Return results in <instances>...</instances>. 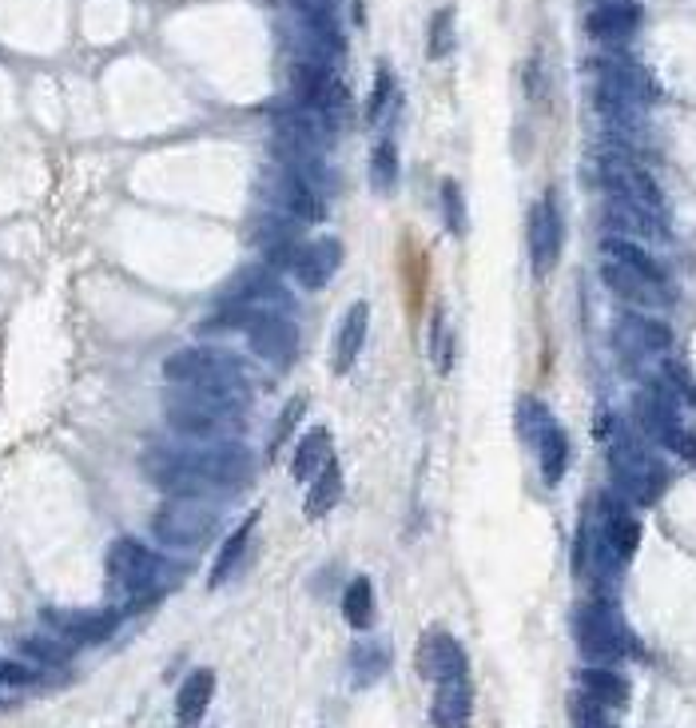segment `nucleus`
<instances>
[{
  "label": "nucleus",
  "instance_id": "f257e3e1",
  "mask_svg": "<svg viewBox=\"0 0 696 728\" xmlns=\"http://www.w3.org/2000/svg\"><path fill=\"white\" fill-rule=\"evenodd\" d=\"M601 187H605V215L621 239H652L669 243V208L657 180L625 151H605L601 156Z\"/></svg>",
  "mask_w": 696,
  "mask_h": 728
},
{
  "label": "nucleus",
  "instance_id": "f03ea898",
  "mask_svg": "<svg viewBox=\"0 0 696 728\" xmlns=\"http://www.w3.org/2000/svg\"><path fill=\"white\" fill-rule=\"evenodd\" d=\"M641 545V521L625 497L601 494L597 506H589L577 533V550H573V569L581 578L593 581H613L621 569L633 562Z\"/></svg>",
  "mask_w": 696,
  "mask_h": 728
},
{
  "label": "nucleus",
  "instance_id": "7ed1b4c3",
  "mask_svg": "<svg viewBox=\"0 0 696 728\" xmlns=\"http://www.w3.org/2000/svg\"><path fill=\"white\" fill-rule=\"evenodd\" d=\"M601 283L613 291L617 299L633 303L641 311H664L673 307L676 291L664 275V267L657 263V255H649L641 243L633 239H613L601 243Z\"/></svg>",
  "mask_w": 696,
  "mask_h": 728
},
{
  "label": "nucleus",
  "instance_id": "20e7f679",
  "mask_svg": "<svg viewBox=\"0 0 696 728\" xmlns=\"http://www.w3.org/2000/svg\"><path fill=\"white\" fill-rule=\"evenodd\" d=\"M247 403L251 398L172 386V394L163 398V418L175 434H187V439L199 442H223L247 422Z\"/></svg>",
  "mask_w": 696,
  "mask_h": 728
},
{
  "label": "nucleus",
  "instance_id": "39448f33",
  "mask_svg": "<svg viewBox=\"0 0 696 728\" xmlns=\"http://www.w3.org/2000/svg\"><path fill=\"white\" fill-rule=\"evenodd\" d=\"M652 100H657V84L641 64L625 57L593 60V104L609 124L637 127Z\"/></svg>",
  "mask_w": 696,
  "mask_h": 728
},
{
  "label": "nucleus",
  "instance_id": "423d86ee",
  "mask_svg": "<svg viewBox=\"0 0 696 728\" xmlns=\"http://www.w3.org/2000/svg\"><path fill=\"white\" fill-rule=\"evenodd\" d=\"M609 474H613V494L625 497L629 506H652L669 485V470L657 462V454L633 434V430H609Z\"/></svg>",
  "mask_w": 696,
  "mask_h": 728
},
{
  "label": "nucleus",
  "instance_id": "0eeeda50",
  "mask_svg": "<svg viewBox=\"0 0 696 728\" xmlns=\"http://www.w3.org/2000/svg\"><path fill=\"white\" fill-rule=\"evenodd\" d=\"M163 374L172 386H191V391H215L235 394V398H251V382H247L244 362L220 347H187L175 350L163 362Z\"/></svg>",
  "mask_w": 696,
  "mask_h": 728
},
{
  "label": "nucleus",
  "instance_id": "6e6552de",
  "mask_svg": "<svg viewBox=\"0 0 696 728\" xmlns=\"http://www.w3.org/2000/svg\"><path fill=\"white\" fill-rule=\"evenodd\" d=\"M633 418H637V430L649 442L664 446V451L685 458V462H696V434L685 427L676 391L669 382H649L637 394V403H633Z\"/></svg>",
  "mask_w": 696,
  "mask_h": 728
},
{
  "label": "nucleus",
  "instance_id": "1a4fd4ad",
  "mask_svg": "<svg viewBox=\"0 0 696 728\" xmlns=\"http://www.w3.org/2000/svg\"><path fill=\"white\" fill-rule=\"evenodd\" d=\"M573 637H577L581 657L589 661V665H613V661L637 653V641L629 633V625L621 621L613 602H605V597H593V602L577 605V613H573Z\"/></svg>",
  "mask_w": 696,
  "mask_h": 728
},
{
  "label": "nucleus",
  "instance_id": "9d476101",
  "mask_svg": "<svg viewBox=\"0 0 696 728\" xmlns=\"http://www.w3.org/2000/svg\"><path fill=\"white\" fill-rule=\"evenodd\" d=\"M108 585L128 605H144L151 593L163 590V557L136 538H120L108 550Z\"/></svg>",
  "mask_w": 696,
  "mask_h": 728
},
{
  "label": "nucleus",
  "instance_id": "9b49d317",
  "mask_svg": "<svg viewBox=\"0 0 696 728\" xmlns=\"http://www.w3.org/2000/svg\"><path fill=\"white\" fill-rule=\"evenodd\" d=\"M215 526L220 509L211 506V497H167L151 518V530L167 550H196L215 533Z\"/></svg>",
  "mask_w": 696,
  "mask_h": 728
},
{
  "label": "nucleus",
  "instance_id": "f8f14e48",
  "mask_svg": "<svg viewBox=\"0 0 696 728\" xmlns=\"http://www.w3.org/2000/svg\"><path fill=\"white\" fill-rule=\"evenodd\" d=\"M220 307H227V303H220ZM227 311H232L235 331H244L259 359L278 370H287L295 362V355H299V326L290 323V314L247 311V307H227Z\"/></svg>",
  "mask_w": 696,
  "mask_h": 728
},
{
  "label": "nucleus",
  "instance_id": "ddd939ff",
  "mask_svg": "<svg viewBox=\"0 0 696 728\" xmlns=\"http://www.w3.org/2000/svg\"><path fill=\"white\" fill-rule=\"evenodd\" d=\"M518 430H522V439L534 446L542 478H546L549 485L561 482L569 470V434L554 418V410H549L546 403H537V398H522V406H518Z\"/></svg>",
  "mask_w": 696,
  "mask_h": 728
},
{
  "label": "nucleus",
  "instance_id": "4468645a",
  "mask_svg": "<svg viewBox=\"0 0 696 728\" xmlns=\"http://www.w3.org/2000/svg\"><path fill=\"white\" fill-rule=\"evenodd\" d=\"M187 462L208 490H239L256 474V458L247 446L235 442H203V446H184Z\"/></svg>",
  "mask_w": 696,
  "mask_h": 728
},
{
  "label": "nucleus",
  "instance_id": "2eb2a0df",
  "mask_svg": "<svg viewBox=\"0 0 696 728\" xmlns=\"http://www.w3.org/2000/svg\"><path fill=\"white\" fill-rule=\"evenodd\" d=\"M220 303H227V307H247V311L290 314V291L278 283V271H271V267H244V271L227 283Z\"/></svg>",
  "mask_w": 696,
  "mask_h": 728
},
{
  "label": "nucleus",
  "instance_id": "dca6fc26",
  "mask_svg": "<svg viewBox=\"0 0 696 728\" xmlns=\"http://www.w3.org/2000/svg\"><path fill=\"white\" fill-rule=\"evenodd\" d=\"M613 347L629 367L637 370L641 362L661 359L664 350L673 347V331H669L664 323H657V319H649V314L633 311V314H621V319H617Z\"/></svg>",
  "mask_w": 696,
  "mask_h": 728
},
{
  "label": "nucleus",
  "instance_id": "f3484780",
  "mask_svg": "<svg viewBox=\"0 0 696 728\" xmlns=\"http://www.w3.org/2000/svg\"><path fill=\"white\" fill-rule=\"evenodd\" d=\"M530 263H534L537 275H549L561 259V243H566V223H561V208H557V196L546 192L537 199L534 211H530Z\"/></svg>",
  "mask_w": 696,
  "mask_h": 728
},
{
  "label": "nucleus",
  "instance_id": "a211bd4d",
  "mask_svg": "<svg viewBox=\"0 0 696 728\" xmlns=\"http://www.w3.org/2000/svg\"><path fill=\"white\" fill-rule=\"evenodd\" d=\"M414 665L426 681L442 684L453 681V677H470V661H465V649L458 645V637L446 633V629H426L422 641H418Z\"/></svg>",
  "mask_w": 696,
  "mask_h": 728
},
{
  "label": "nucleus",
  "instance_id": "6ab92c4d",
  "mask_svg": "<svg viewBox=\"0 0 696 728\" xmlns=\"http://www.w3.org/2000/svg\"><path fill=\"white\" fill-rule=\"evenodd\" d=\"M585 28H589V36L597 45L625 48L641 28V4H633V0H605V4H597L589 12Z\"/></svg>",
  "mask_w": 696,
  "mask_h": 728
},
{
  "label": "nucleus",
  "instance_id": "aec40b11",
  "mask_svg": "<svg viewBox=\"0 0 696 728\" xmlns=\"http://www.w3.org/2000/svg\"><path fill=\"white\" fill-rule=\"evenodd\" d=\"M338 263H343V243L338 239H311L295 251V259H290L287 271L299 279V287L319 291V287L331 283V275L338 271Z\"/></svg>",
  "mask_w": 696,
  "mask_h": 728
},
{
  "label": "nucleus",
  "instance_id": "412c9836",
  "mask_svg": "<svg viewBox=\"0 0 696 728\" xmlns=\"http://www.w3.org/2000/svg\"><path fill=\"white\" fill-rule=\"evenodd\" d=\"M371 335V303H350V311L343 314V323L335 326V343H331V370L335 374H350V367L359 362L362 343Z\"/></svg>",
  "mask_w": 696,
  "mask_h": 728
},
{
  "label": "nucleus",
  "instance_id": "4be33fe9",
  "mask_svg": "<svg viewBox=\"0 0 696 728\" xmlns=\"http://www.w3.org/2000/svg\"><path fill=\"white\" fill-rule=\"evenodd\" d=\"M470 713H474L470 677H453V681H442L438 689H434V701H430V720H434V728H470Z\"/></svg>",
  "mask_w": 696,
  "mask_h": 728
},
{
  "label": "nucleus",
  "instance_id": "5701e85b",
  "mask_svg": "<svg viewBox=\"0 0 696 728\" xmlns=\"http://www.w3.org/2000/svg\"><path fill=\"white\" fill-rule=\"evenodd\" d=\"M48 625L60 633V641H69V645H96V641H104L112 629L120 625V613L116 609H104V613H48Z\"/></svg>",
  "mask_w": 696,
  "mask_h": 728
},
{
  "label": "nucleus",
  "instance_id": "b1692460",
  "mask_svg": "<svg viewBox=\"0 0 696 728\" xmlns=\"http://www.w3.org/2000/svg\"><path fill=\"white\" fill-rule=\"evenodd\" d=\"M278 208L287 211V220L295 223H319L326 215L319 187L311 180H302V175L287 172V168H283V180H278Z\"/></svg>",
  "mask_w": 696,
  "mask_h": 728
},
{
  "label": "nucleus",
  "instance_id": "393cba45",
  "mask_svg": "<svg viewBox=\"0 0 696 728\" xmlns=\"http://www.w3.org/2000/svg\"><path fill=\"white\" fill-rule=\"evenodd\" d=\"M211 696H215V673L211 669H196L187 673L179 693H175V725L179 728H196L208 713Z\"/></svg>",
  "mask_w": 696,
  "mask_h": 728
},
{
  "label": "nucleus",
  "instance_id": "a878e982",
  "mask_svg": "<svg viewBox=\"0 0 696 728\" xmlns=\"http://www.w3.org/2000/svg\"><path fill=\"white\" fill-rule=\"evenodd\" d=\"M256 239H259V251H263L271 271H287L295 251L307 243V239H299V223L295 220H268L256 232Z\"/></svg>",
  "mask_w": 696,
  "mask_h": 728
},
{
  "label": "nucleus",
  "instance_id": "bb28decb",
  "mask_svg": "<svg viewBox=\"0 0 696 728\" xmlns=\"http://www.w3.org/2000/svg\"><path fill=\"white\" fill-rule=\"evenodd\" d=\"M335 462V451H331V434L323 427L307 430V439L295 446V462H290V474L295 482H314L326 466Z\"/></svg>",
  "mask_w": 696,
  "mask_h": 728
},
{
  "label": "nucleus",
  "instance_id": "cd10ccee",
  "mask_svg": "<svg viewBox=\"0 0 696 728\" xmlns=\"http://www.w3.org/2000/svg\"><path fill=\"white\" fill-rule=\"evenodd\" d=\"M577 689L581 693H589L593 701H601L605 708H613V713H621V708L629 705V681L621 677V673L609 669V665H589V669H581Z\"/></svg>",
  "mask_w": 696,
  "mask_h": 728
},
{
  "label": "nucleus",
  "instance_id": "c85d7f7f",
  "mask_svg": "<svg viewBox=\"0 0 696 728\" xmlns=\"http://www.w3.org/2000/svg\"><path fill=\"white\" fill-rule=\"evenodd\" d=\"M256 521H259V514L251 509L244 526H239V530H235L232 538L220 545V554H215V562H211V573H208V590H220L223 581H232L235 569L244 566V554H247V545H251V530H256Z\"/></svg>",
  "mask_w": 696,
  "mask_h": 728
},
{
  "label": "nucleus",
  "instance_id": "c756f323",
  "mask_svg": "<svg viewBox=\"0 0 696 728\" xmlns=\"http://www.w3.org/2000/svg\"><path fill=\"white\" fill-rule=\"evenodd\" d=\"M350 673H355L359 684L383 681L386 673H390V645H386V641H362V645H355V653H350Z\"/></svg>",
  "mask_w": 696,
  "mask_h": 728
},
{
  "label": "nucleus",
  "instance_id": "7c9ffc66",
  "mask_svg": "<svg viewBox=\"0 0 696 728\" xmlns=\"http://www.w3.org/2000/svg\"><path fill=\"white\" fill-rule=\"evenodd\" d=\"M338 497H343V470H338V462H331L323 474L311 482V494H307V514H311V518H323V514L335 509Z\"/></svg>",
  "mask_w": 696,
  "mask_h": 728
},
{
  "label": "nucleus",
  "instance_id": "2f4dec72",
  "mask_svg": "<svg viewBox=\"0 0 696 728\" xmlns=\"http://www.w3.org/2000/svg\"><path fill=\"white\" fill-rule=\"evenodd\" d=\"M343 617L355 629H371L374 625V585L366 578H355L343 593Z\"/></svg>",
  "mask_w": 696,
  "mask_h": 728
},
{
  "label": "nucleus",
  "instance_id": "473e14b6",
  "mask_svg": "<svg viewBox=\"0 0 696 728\" xmlns=\"http://www.w3.org/2000/svg\"><path fill=\"white\" fill-rule=\"evenodd\" d=\"M569 725L573 728H617V713L577 689V693L569 696Z\"/></svg>",
  "mask_w": 696,
  "mask_h": 728
},
{
  "label": "nucleus",
  "instance_id": "72a5a7b5",
  "mask_svg": "<svg viewBox=\"0 0 696 728\" xmlns=\"http://www.w3.org/2000/svg\"><path fill=\"white\" fill-rule=\"evenodd\" d=\"M398 180V151H395V139H383L378 148L371 151V184L378 192H390Z\"/></svg>",
  "mask_w": 696,
  "mask_h": 728
},
{
  "label": "nucleus",
  "instance_id": "f704fd0d",
  "mask_svg": "<svg viewBox=\"0 0 696 728\" xmlns=\"http://www.w3.org/2000/svg\"><path fill=\"white\" fill-rule=\"evenodd\" d=\"M430 60H446L453 52V9H438L430 16Z\"/></svg>",
  "mask_w": 696,
  "mask_h": 728
},
{
  "label": "nucleus",
  "instance_id": "c9c22d12",
  "mask_svg": "<svg viewBox=\"0 0 696 728\" xmlns=\"http://www.w3.org/2000/svg\"><path fill=\"white\" fill-rule=\"evenodd\" d=\"M21 649L36 661V665H64L72 653L69 641H48V637H24Z\"/></svg>",
  "mask_w": 696,
  "mask_h": 728
},
{
  "label": "nucleus",
  "instance_id": "e433bc0d",
  "mask_svg": "<svg viewBox=\"0 0 696 728\" xmlns=\"http://www.w3.org/2000/svg\"><path fill=\"white\" fill-rule=\"evenodd\" d=\"M442 215H446V227H450L453 235H465V203L453 180L442 184Z\"/></svg>",
  "mask_w": 696,
  "mask_h": 728
},
{
  "label": "nucleus",
  "instance_id": "4c0bfd02",
  "mask_svg": "<svg viewBox=\"0 0 696 728\" xmlns=\"http://www.w3.org/2000/svg\"><path fill=\"white\" fill-rule=\"evenodd\" d=\"M302 410H307V398H290V406L278 415V422H275V434H271V442H268V451H271V458H275L278 451H283V442L290 439V430H295V422L302 418Z\"/></svg>",
  "mask_w": 696,
  "mask_h": 728
},
{
  "label": "nucleus",
  "instance_id": "58836bf2",
  "mask_svg": "<svg viewBox=\"0 0 696 728\" xmlns=\"http://www.w3.org/2000/svg\"><path fill=\"white\" fill-rule=\"evenodd\" d=\"M390 96H395V76H390V69H378V76H374V92L371 100H366V120H378L386 112V104H390Z\"/></svg>",
  "mask_w": 696,
  "mask_h": 728
},
{
  "label": "nucleus",
  "instance_id": "ea45409f",
  "mask_svg": "<svg viewBox=\"0 0 696 728\" xmlns=\"http://www.w3.org/2000/svg\"><path fill=\"white\" fill-rule=\"evenodd\" d=\"M40 681V669L36 665H24V661H0V689H21V684Z\"/></svg>",
  "mask_w": 696,
  "mask_h": 728
},
{
  "label": "nucleus",
  "instance_id": "a19ab883",
  "mask_svg": "<svg viewBox=\"0 0 696 728\" xmlns=\"http://www.w3.org/2000/svg\"><path fill=\"white\" fill-rule=\"evenodd\" d=\"M450 343H453V335L438 319V323H434V335H430V359H434L438 370H450Z\"/></svg>",
  "mask_w": 696,
  "mask_h": 728
}]
</instances>
